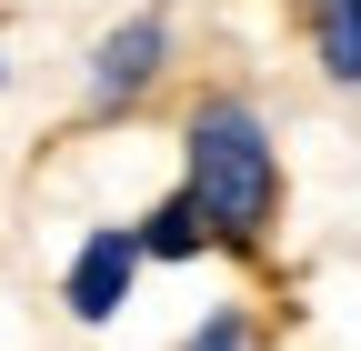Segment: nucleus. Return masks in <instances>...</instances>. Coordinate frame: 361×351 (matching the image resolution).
<instances>
[{
  "mask_svg": "<svg viewBox=\"0 0 361 351\" xmlns=\"http://www.w3.org/2000/svg\"><path fill=\"white\" fill-rule=\"evenodd\" d=\"M191 201H201V221L211 241H261L271 231V211H281V171H271V130L251 101H201L191 111Z\"/></svg>",
  "mask_w": 361,
  "mask_h": 351,
  "instance_id": "nucleus-1",
  "label": "nucleus"
},
{
  "mask_svg": "<svg viewBox=\"0 0 361 351\" xmlns=\"http://www.w3.org/2000/svg\"><path fill=\"white\" fill-rule=\"evenodd\" d=\"M171 61V11H130L121 30H101V51H90V111H130L161 80Z\"/></svg>",
  "mask_w": 361,
  "mask_h": 351,
  "instance_id": "nucleus-2",
  "label": "nucleus"
},
{
  "mask_svg": "<svg viewBox=\"0 0 361 351\" xmlns=\"http://www.w3.org/2000/svg\"><path fill=\"white\" fill-rule=\"evenodd\" d=\"M130 271H141V241H130V231H90L71 251V281H61L71 321H111L121 301H130Z\"/></svg>",
  "mask_w": 361,
  "mask_h": 351,
  "instance_id": "nucleus-3",
  "label": "nucleus"
},
{
  "mask_svg": "<svg viewBox=\"0 0 361 351\" xmlns=\"http://www.w3.org/2000/svg\"><path fill=\"white\" fill-rule=\"evenodd\" d=\"M130 241H141V261H201L211 251V221H201V201H191V181H180L161 211H151V221L141 231H130Z\"/></svg>",
  "mask_w": 361,
  "mask_h": 351,
  "instance_id": "nucleus-4",
  "label": "nucleus"
},
{
  "mask_svg": "<svg viewBox=\"0 0 361 351\" xmlns=\"http://www.w3.org/2000/svg\"><path fill=\"white\" fill-rule=\"evenodd\" d=\"M322 70L361 91V0H322Z\"/></svg>",
  "mask_w": 361,
  "mask_h": 351,
  "instance_id": "nucleus-5",
  "label": "nucleus"
},
{
  "mask_svg": "<svg viewBox=\"0 0 361 351\" xmlns=\"http://www.w3.org/2000/svg\"><path fill=\"white\" fill-rule=\"evenodd\" d=\"M191 351H251V321H241V312H211V321L191 331Z\"/></svg>",
  "mask_w": 361,
  "mask_h": 351,
  "instance_id": "nucleus-6",
  "label": "nucleus"
}]
</instances>
